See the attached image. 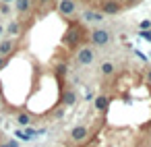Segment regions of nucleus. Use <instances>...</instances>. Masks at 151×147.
Segmentation results:
<instances>
[{"label":"nucleus","instance_id":"nucleus-1","mask_svg":"<svg viewBox=\"0 0 151 147\" xmlns=\"http://www.w3.org/2000/svg\"><path fill=\"white\" fill-rule=\"evenodd\" d=\"M87 46H93L91 31L79 21H68L56 44L46 50L15 42L0 66V110L21 126H46L64 118L77 99V56Z\"/></svg>","mask_w":151,"mask_h":147},{"label":"nucleus","instance_id":"nucleus-2","mask_svg":"<svg viewBox=\"0 0 151 147\" xmlns=\"http://www.w3.org/2000/svg\"><path fill=\"white\" fill-rule=\"evenodd\" d=\"M58 147H151V64L122 62L101 77L89 118Z\"/></svg>","mask_w":151,"mask_h":147},{"label":"nucleus","instance_id":"nucleus-3","mask_svg":"<svg viewBox=\"0 0 151 147\" xmlns=\"http://www.w3.org/2000/svg\"><path fill=\"white\" fill-rule=\"evenodd\" d=\"M108 42H110V33L106 29H93L91 31V44L95 48H104Z\"/></svg>","mask_w":151,"mask_h":147},{"label":"nucleus","instance_id":"nucleus-4","mask_svg":"<svg viewBox=\"0 0 151 147\" xmlns=\"http://www.w3.org/2000/svg\"><path fill=\"white\" fill-rule=\"evenodd\" d=\"M58 13L60 15H73L75 13V2H73V0H60Z\"/></svg>","mask_w":151,"mask_h":147},{"label":"nucleus","instance_id":"nucleus-5","mask_svg":"<svg viewBox=\"0 0 151 147\" xmlns=\"http://www.w3.org/2000/svg\"><path fill=\"white\" fill-rule=\"evenodd\" d=\"M13 46H15V40H4V42H0V56L11 54Z\"/></svg>","mask_w":151,"mask_h":147},{"label":"nucleus","instance_id":"nucleus-6","mask_svg":"<svg viewBox=\"0 0 151 147\" xmlns=\"http://www.w3.org/2000/svg\"><path fill=\"white\" fill-rule=\"evenodd\" d=\"M29 9V0H17V11L19 13H27Z\"/></svg>","mask_w":151,"mask_h":147},{"label":"nucleus","instance_id":"nucleus-7","mask_svg":"<svg viewBox=\"0 0 151 147\" xmlns=\"http://www.w3.org/2000/svg\"><path fill=\"white\" fill-rule=\"evenodd\" d=\"M2 31H4V27H2V25H0V35H2Z\"/></svg>","mask_w":151,"mask_h":147},{"label":"nucleus","instance_id":"nucleus-8","mask_svg":"<svg viewBox=\"0 0 151 147\" xmlns=\"http://www.w3.org/2000/svg\"><path fill=\"white\" fill-rule=\"evenodd\" d=\"M40 2H42V4H46V2H50V0H40Z\"/></svg>","mask_w":151,"mask_h":147},{"label":"nucleus","instance_id":"nucleus-9","mask_svg":"<svg viewBox=\"0 0 151 147\" xmlns=\"http://www.w3.org/2000/svg\"><path fill=\"white\" fill-rule=\"evenodd\" d=\"M2 60H4V58H2V56H0V66H2Z\"/></svg>","mask_w":151,"mask_h":147},{"label":"nucleus","instance_id":"nucleus-10","mask_svg":"<svg viewBox=\"0 0 151 147\" xmlns=\"http://www.w3.org/2000/svg\"><path fill=\"white\" fill-rule=\"evenodd\" d=\"M2 2H11V0H2Z\"/></svg>","mask_w":151,"mask_h":147}]
</instances>
